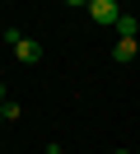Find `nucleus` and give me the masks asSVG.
<instances>
[{
  "instance_id": "3",
  "label": "nucleus",
  "mask_w": 140,
  "mask_h": 154,
  "mask_svg": "<svg viewBox=\"0 0 140 154\" xmlns=\"http://www.w3.org/2000/svg\"><path fill=\"white\" fill-rule=\"evenodd\" d=\"M112 61H117V66H126V61H135V38H121L117 47H112Z\"/></svg>"
},
{
  "instance_id": "1",
  "label": "nucleus",
  "mask_w": 140,
  "mask_h": 154,
  "mask_svg": "<svg viewBox=\"0 0 140 154\" xmlns=\"http://www.w3.org/2000/svg\"><path fill=\"white\" fill-rule=\"evenodd\" d=\"M9 47H14V56L23 61V66H37V61H42V42L23 38V33H9Z\"/></svg>"
},
{
  "instance_id": "7",
  "label": "nucleus",
  "mask_w": 140,
  "mask_h": 154,
  "mask_svg": "<svg viewBox=\"0 0 140 154\" xmlns=\"http://www.w3.org/2000/svg\"><path fill=\"white\" fill-rule=\"evenodd\" d=\"M5 103H9V98H5V84H0V107H5Z\"/></svg>"
},
{
  "instance_id": "4",
  "label": "nucleus",
  "mask_w": 140,
  "mask_h": 154,
  "mask_svg": "<svg viewBox=\"0 0 140 154\" xmlns=\"http://www.w3.org/2000/svg\"><path fill=\"white\" fill-rule=\"evenodd\" d=\"M112 28H117L121 38H135V33H140V23H135V14H126V10H121V19L112 23Z\"/></svg>"
},
{
  "instance_id": "6",
  "label": "nucleus",
  "mask_w": 140,
  "mask_h": 154,
  "mask_svg": "<svg viewBox=\"0 0 140 154\" xmlns=\"http://www.w3.org/2000/svg\"><path fill=\"white\" fill-rule=\"evenodd\" d=\"M65 5H84V10H89V0H65Z\"/></svg>"
},
{
  "instance_id": "9",
  "label": "nucleus",
  "mask_w": 140,
  "mask_h": 154,
  "mask_svg": "<svg viewBox=\"0 0 140 154\" xmlns=\"http://www.w3.org/2000/svg\"><path fill=\"white\" fill-rule=\"evenodd\" d=\"M112 154H131V149H112Z\"/></svg>"
},
{
  "instance_id": "5",
  "label": "nucleus",
  "mask_w": 140,
  "mask_h": 154,
  "mask_svg": "<svg viewBox=\"0 0 140 154\" xmlns=\"http://www.w3.org/2000/svg\"><path fill=\"white\" fill-rule=\"evenodd\" d=\"M47 154H65V149H61V145H47Z\"/></svg>"
},
{
  "instance_id": "8",
  "label": "nucleus",
  "mask_w": 140,
  "mask_h": 154,
  "mask_svg": "<svg viewBox=\"0 0 140 154\" xmlns=\"http://www.w3.org/2000/svg\"><path fill=\"white\" fill-rule=\"evenodd\" d=\"M0 126H5V107H0Z\"/></svg>"
},
{
  "instance_id": "2",
  "label": "nucleus",
  "mask_w": 140,
  "mask_h": 154,
  "mask_svg": "<svg viewBox=\"0 0 140 154\" xmlns=\"http://www.w3.org/2000/svg\"><path fill=\"white\" fill-rule=\"evenodd\" d=\"M89 14H93V23H117L121 19V5L117 0H89Z\"/></svg>"
}]
</instances>
